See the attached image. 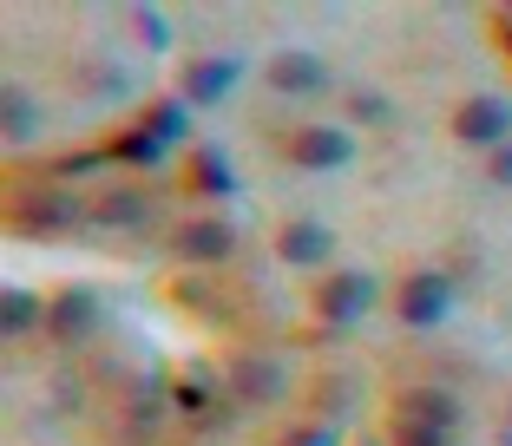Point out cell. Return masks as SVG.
I'll use <instances>...</instances> for the list:
<instances>
[{
  "label": "cell",
  "instance_id": "cell-1",
  "mask_svg": "<svg viewBox=\"0 0 512 446\" xmlns=\"http://www.w3.org/2000/svg\"><path fill=\"white\" fill-rule=\"evenodd\" d=\"M316 309H322L329 328H355L368 309H375V276H355V269H348V276H329L322 296H316Z\"/></svg>",
  "mask_w": 512,
  "mask_h": 446
},
{
  "label": "cell",
  "instance_id": "cell-2",
  "mask_svg": "<svg viewBox=\"0 0 512 446\" xmlns=\"http://www.w3.org/2000/svg\"><path fill=\"white\" fill-rule=\"evenodd\" d=\"M453 132L467 138V145H506L512 138V99H493V92H480V99H467L460 112H453Z\"/></svg>",
  "mask_w": 512,
  "mask_h": 446
},
{
  "label": "cell",
  "instance_id": "cell-3",
  "mask_svg": "<svg viewBox=\"0 0 512 446\" xmlns=\"http://www.w3.org/2000/svg\"><path fill=\"white\" fill-rule=\"evenodd\" d=\"M447 309H453V283L440 276V269H421V276L401 283V322L407 328H434Z\"/></svg>",
  "mask_w": 512,
  "mask_h": 446
},
{
  "label": "cell",
  "instance_id": "cell-4",
  "mask_svg": "<svg viewBox=\"0 0 512 446\" xmlns=\"http://www.w3.org/2000/svg\"><path fill=\"white\" fill-rule=\"evenodd\" d=\"M230 250H237V230L217 223V217H191L178 230V256H184V263H224Z\"/></svg>",
  "mask_w": 512,
  "mask_h": 446
},
{
  "label": "cell",
  "instance_id": "cell-5",
  "mask_svg": "<svg viewBox=\"0 0 512 446\" xmlns=\"http://www.w3.org/2000/svg\"><path fill=\"white\" fill-rule=\"evenodd\" d=\"M46 328H53L60 342H86L92 328H99V296H92V289H60V296H53V315H46Z\"/></svg>",
  "mask_w": 512,
  "mask_h": 446
},
{
  "label": "cell",
  "instance_id": "cell-6",
  "mask_svg": "<svg viewBox=\"0 0 512 446\" xmlns=\"http://www.w3.org/2000/svg\"><path fill=\"white\" fill-rule=\"evenodd\" d=\"M355 158V138L335 132V125H309V132L296 138V164L302 171H335V164Z\"/></svg>",
  "mask_w": 512,
  "mask_h": 446
},
{
  "label": "cell",
  "instance_id": "cell-7",
  "mask_svg": "<svg viewBox=\"0 0 512 446\" xmlns=\"http://www.w3.org/2000/svg\"><path fill=\"white\" fill-rule=\"evenodd\" d=\"M401 420L453 433V427H460V401H453L447 387H407V394H401Z\"/></svg>",
  "mask_w": 512,
  "mask_h": 446
},
{
  "label": "cell",
  "instance_id": "cell-8",
  "mask_svg": "<svg viewBox=\"0 0 512 446\" xmlns=\"http://www.w3.org/2000/svg\"><path fill=\"white\" fill-rule=\"evenodd\" d=\"M79 217H86V210H79L73 197H40V204H27L14 217V230L20 237H60V230H73Z\"/></svg>",
  "mask_w": 512,
  "mask_h": 446
},
{
  "label": "cell",
  "instance_id": "cell-9",
  "mask_svg": "<svg viewBox=\"0 0 512 446\" xmlns=\"http://www.w3.org/2000/svg\"><path fill=\"white\" fill-rule=\"evenodd\" d=\"M237 79H243V60H197L184 73V92H191V105H217V99H230Z\"/></svg>",
  "mask_w": 512,
  "mask_h": 446
},
{
  "label": "cell",
  "instance_id": "cell-10",
  "mask_svg": "<svg viewBox=\"0 0 512 446\" xmlns=\"http://www.w3.org/2000/svg\"><path fill=\"white\" fill-rule=\"evenodd\" d=\"M270 86L276 92H322V60H309V53H276L270 60Z\"/></svg>",
  "mask_w": 512,
  "mask_h": 446
},
{
  "label": "cell",
  "instance_id": "cell-11",
  "mask_svg": "<svg viewBox=\"0 0 512 446\" xmlns=\"http://www.w3.org/2000/svg\"><path fill=\"white\" fill-rule=\"evenodd\" d=\"M276 250H283V263L309 269V263H322V256L335 250V237H329V230H322V223H289V230H283V243H276Z\"/></svg>",
  "mask_w": 512,
  "mask_h": 446
},
{
  "label": "cell",
  "instance_id": "cell-12",
  "mask_svg": "<svg viewBox=\"0 0 512 446\" xmlns=\"http://www.w3.org/2000/svg\"><path fill=\"white\" fill-rule=\"evenodd\" d=\"M230 381H237V394H250V401H276L283 394V368L263 355H243L237 368H230Z\"/></svg>",
  "mask_w": 512,
  "mask_h": 446
},
{
  "label": "cell",
  "instance_id": "cell-13",
  "mask_svg": "<svg viewBox=\"0 0 512 446\" xmlns=\"http://www.w3.org/2000/svg\"><path fill=\"white\" fill-rule=\"evenodd\" d=\"M191 178H197V191H211V197H230V191H237V171H230V158L217 145H197Z\"/></svg>",
  "mask_w": 512,
  "mask_h": 446
},
{
  "label": "cell",
  "instance_id": "cell-14",
  "mask_svg": "<svg viewBox=\"0 0 512 446\" xmlns=\"http://www.w3.org/2000/svg\"><path fill=\"white\" fill-rule=\"evenodd\" d=\"M151 217V204L138 191H112L106 204H92V223H112V230H138Z\"/></svg>",
  "mask_w": 512,
  "mask_h": 446
},
{
  "label": "cell",
  "instance_id": "cell-15",
  "mask_svg": "<svg viewBox=\"0 0 512 446\" xmlns=\"http://www.w3.org/2000/svg\"><path fill=\"white\" fill-rule=\"evenodd\" d=\"M145 132L165 138V145H178V138L191 132V99H158V105L145 112Z\"/></svg>",
  "mask_w": 512,
  "mask_h": 446
},
{
  "label": "cell",
  "instance_id": "cell-16",
  "mask_svg": "<svg viewBox=\"0 0 512 446\" xmlns=\"http://www.w3.org/2000/svg\"><path fill=\"white\" fill-rule=\"evenodd\" d=\"M112 158H119V164H138V171H158V164H165V138H151L145 125H138V132L112 138Z\"/></svg>",
  "mask_w": 512,
  "mask_h": 446
},
{
  "label": "cell",
  "instance_id": "cell-17",
  "mask_svg": "<svg viewBox=\"0 0 512 446\" xmlns=\"http://www.w3.org/2000/svg\"><path fill=\"white\" fill-rule=\"evenodd\" d=\"M46 315H53V302H40L33 289H7V302H0V322L14 328V335H27V328H40Z\"/></svg>",
  "mask_w": 512,
  "mask_h": 446
},
{
  "label": "cell",
  "instance_id": "cell-18",
  "mask_svg": "<svg viewBox=\"0 0 512 446\" xmlns=\"http://www.w3.org/2000/svg\"><path fill=\"white\" fill-rule=\"evenodd\" d=\"M33 132H40V112H33V99H27V92H7V138H14V145H27Z\"/></svg>",
  "mask_w": 512,
  "mask_h": 446
},
{
  "label": "cell",
  "instance_id": "cell-19",
  "mask_svg": "<svg viewBox=\"0 0 512 446\" xmlns=\"http://www.w3.org/2000/svg\"><path fill=\"white\" fill-rule=\"evenodd\" d=\"M178 407H184L191 420H204V427H217V420H224V414H217V401H211V387H204V381H178Z\"/></svg>",
  "mask_w": 512,
  "mask_h": 446
},
{
  "label": "cell",
  "instance_id": "cell-20",
  "mask_svg": "<svg viewBox=\"0 0 512 446\" xmlns=\"http://www.w3.org/2000/svg\"><path fill=\"white\" fill-rule=\"evenodd\" d=\"M132 27H138V40H145L151 53H165V46H171V27H165V14H158V7H138Z\"/></svg>",
  "mask_w": 512,
  "mask_h": 446
},
{
  "label": "cell",
  "instance_id": "cell-21",
  "mask_svg": "<svg viewBox=\"0 0 512 446\" xmlns=\"http://www.w3.org/2000/svg\"><path fill=\"white\" fill-rule=\"evenodd\" d=\"M394 446H453V433H440V427H414V420L394 414Z\"/></svg>",
  "mask_w": 512,
  "mask_h": 446
},
{
  "label": "cell",
  "instance_id": "cell-22",
  "mask_svg": "<svg viewBox=\"0 0 512 446\" xmlns=\"http://www.w3.org/2000/svg\"><path fill=\"white\" fill-rule=\"evenodd\" d=\"M348 112H355V119H368V125H381V119H388V99H381V92H355V99H348Z\"/></svg>",
  "mask_w": 512,
  "mask_h": 446
},
{
  "label": "cell",
  "instance_id": "cell-23",
  "mask_svg": "<svg viewBox=\"0 0 512 446\" xmlns=\"http://www.w3.org/2000/svg\"><path fill=\"white\" fill-rule=\"evenodd\" d=\"M106 158H112V151H73V158H60V171H66V178H86V171H99Z\"/></svg>",
  "mask_w": 512,
  "mask_h": 446
},
{
  "label": "cell",
  "instance_id": "cell-24",
  "mask_svg": "<svg viewBox=\"0 0 512 446\" xmlns=\"http://www.w3.org/2000/svg\"><path fill=\"white\" fill-rule=\"evenodd\" d=\"M493 184H512V138L493 151Z\"/></svg>",
  "mask_w": 512,
  "mask_h": 446
},
{
  "label": "cell",
  "instance_id": "cell-25",
  "mask_svg": "<svg viewBox=\"0 0 512 446\" xmlns=\"http://www.w3.org/2000/svg\"><path fill=\"white\" fill-rule=\"evenodd\" d=\"M289 446H335V427H309V433H296Z\"/></svg>",
  "mask_w": 512,
  "mask_h": 446
},
{
  "label": "cell",
  "instance_id": "cell-26",
  "mask_svg": "<svg viewBox=\"0 0 512 446\" xmlns=\"http://www.w3.org/2000/svg\"><path fill=\"white\" fill-rule=\"evenodd\" d=\"M506 53H512V20H506Z\"/></svg>",
  "mask_w": 512,
  "mask_h": 446
},
{
  "label": "cell",
  "instance_id": "cell-27",
  "mask_svg": "<svg viewBox=\"0 0 512 446\" xmlns=\"http://www.w3.org/2000/svg\"><path fill=\"white\" fill-rule=\"evenodd\" d=\"M506 433H512V427H506Z\"/></svg>",
  "mask_w": 512,
  "mask_h": 446
}]
</instances>
